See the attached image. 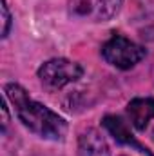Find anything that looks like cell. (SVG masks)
<instances>
[{
    "mask_svg": "<svg viewBox=\"0 0 154 156\" xmlns=\"http://www.w3.org/2000/svg\"><path fill=\"white\" fill-rule=\"evenodd\" d=\"M4 96L15 107L18 120L33 134L53 142L64 140V136L67 134V122L54 111H51L47 105L33 100L20 83H5Z\"/></svg>",
    "mask_w": 154,
    "mask_h": 156,
    "instance_id": "obj_1",
    "label": "cell"
},
{
    "mask_svg": "<svg viewBox=\"0 0 154 156\" xmlns=\"http://www.w3.org/2000/svg\"><path fill=\"white\" fill-rule=\"evenodd\" d=\"M38 80L47 91H60L82 78L83 67L67 58H51L38 67Z\"/></svg>",
    "mask_w": 154,
    "mask_h": 156,
    "instance_id": "obj_2",
    "label": "cell"
},
{
    "mask_svg": "<svg viewBox=\"0 0 154 156\" xmlns=\"http://www.w3.org/2000/svg\"><path fill=\"white\" fill-rule=\"evenodd\" d=\"M147 51L143 45L131 42L129 38L114 35L102 45V56L107 64H111L116 69L127 71L131 67H134L136 64H140L145 58Z\"/></svg>",
    "mask_w": 154,
    "mask_h": 156,
    "instance_id": "obj_3",
    "label": "cell"
},
{
    "mask_svg": "<svg viewBox=\"0 0 154 156\" xmlns=\"http://www.w3.org/2000/svg\"><path fill=\"white\" fill-rule=\"evenodd\" d=\"M123 0H69V15L91 22H107L114 18Z\"/></svg>",
    "mask_w": 154,
    "mask_h": 156,
    "instance_id": "obj_4",
    "label": "cell"
},
{
    "mask_svg": "<svg viewBox=\"0 0 154 156\" xmlns=\"http://www.w3.org/2000/svg\"><path fill=\"white\" fill-rule=\"evenodd\" d=\"M102 125L107 129V133L114 138L118 144L131 145V147H134L136 151H140V153H143V154L154 156L145 145H142V144L132 136V133H131L127 122H123V118L121 116H118V115H105V116L102 118Z\"/></svg>",
    "mask_w": 154,
    "mask_h": 156,
    "instance_id": "obj_5",
    "label": "cell"
},
{
    "mask_svg": "<svg viewBox=\"0 0 154 156\" xmlns=\"http://www.w3.org/2000/svg\"><path fill=\"white\" fill-rule=\"evenodd\" d=\"M78 156H111L107 140L98 129H85L78 136Z\"/></svg>",
    "mask_w": 154,
    "mask_h": 156,
    "instance_id": "obj_6",
    "label": "cell"
},
{
    "mask_svg": "<svg viewBox=\"0 0 154 156\" xmlns=\"http://www.w3.org/2000/svg\"><path fill=\"white\" fill-rule=\"evenodd\" d=\"M127 115L136 131H145L154 118V98H132L127 104Z\"/></svg>",
    "mask_w": 154,
    "mask_h": 156,
    "instance_id": "obj_7",
    "label": "cell"
},
{
    "mask_svg": "<svg viewBox=\"0 0 154 156\" xmlns=\"http://www.w3.org/2000/svg\"><path fill=\"white\" fill-rule=\"evenodd\" d=\"M0 11H2V31H0V37L7 38L13 22H11V13H9V7H7L5 0H0Z\"/></svg>",
    "mask_w": 154,
    "mask_h": 156,
    "instance_id": "obj_8",
    "label": "cell"
},
{
    "mask_svg": "<svg viewBox=\"0 0 154 156\" xmlns=\"http://www.w3.org/2000/svg\"><path fill=\"white\" fill-rule=\"evenodd\" d=\"M2 131H5L7 123H9V111H7V98H4V104H2Z\"/></svg>",
    "mask_w": 154,
    "mask_h": 156,
    "instance_id": "obj_9",
    "label": "cell"
},
{
    "mask_svg": "<svg viewBox=\"0 0 154 156\" xmlns=\"http://www.w3.org/2000/svg\"><path fill=\"white\" fill-rule=\"evenodd\" d=\"M152 138H154V131H152Z\"/></svg>",
    "mask_w": 154,
    "mask_h": 156,
    "instance_id": "obj_10",
    "label": "cell"
},
{
    "mask_svg": "<svg viewBox=\"0 0 154 156\" xmlns=\"http://www.w3.org/2000/svg\"><path fill=\"white\" fill-rule=\"evenodd\" d=\"M121 156H125V154H121Z\"/></svg>",
    "mask_w": 154,
    "mask_h": 156,
    "instance_id": "obj_11",
    "label": "cell"
}]
</instances>
